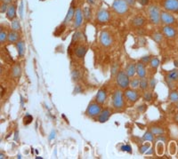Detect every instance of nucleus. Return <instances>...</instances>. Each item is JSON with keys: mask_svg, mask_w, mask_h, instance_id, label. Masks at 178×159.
<instances>
[{"mask_svg": "<svg viewBox=\"0 0 178 159\" xmlns=\"http://www.w3.org/2000/svg\"><path fill=\"white\" fill-rule=\"evenodd\" d=\"M147 13L149 20L153 25H159L160 23V13L161 11L159 6L155 5H151L147 8Z\"/></svg>", "mask_w": 178, "mask_h": 159, "instance_id": "obj_1", "label": "nucleus"}, {"mask_svg": "<svg viewBox=\"0 0 178 159\" xmlns=\"http://www.w3.org/2000/svg\"><path fill=\"white\" fill-rule=\"evenodd\" d=\"M125 96H124V93L121 91V89H119L117 91H115V93L112 95V107L115 109L118 110H121L122 108H125L126 102H125Z\"/></svg>", "mask_w": 178, "mask_h": 159, "instance_id": "obj_2", "label": "nucleus"}, {"mask_svg": "<svg viewBox=\"0 0 178 159\" xmlns=\"http://www.w3.org/2000/svg\"><path fill=\"white\" fill-rule=\"evenodd\" d=\"M116 83L119 89L126 90L129 87L130 84V78L125 72V70H119L116 76Z\"/></svg>", "mask_w": 178, "mask_h": 159, "instance_id": "obj_3", "label": "nucleus"}, {"mask_svg": "<svg viewBox=\"0 0 178 159\" xmlns=\"http://www.w3.org/2000/svg\"><path fill=\"white\" fill-rule=\"evenodd\" d=\"M111 8L116 13L119 15H124L128 12L129 5L125 0H113Z\"/></svg>", "mask_w": 178, "mask_h": 159, "instance_id": "obj_4", "label": "nucleus"}, {"mask_svg": "<svg viewBox=\"0 0 178 159\" xmlns=\"http://www.w3.org/2000/svg\"><path fill=\"white\" fill-rule=\"evenodd\" d=\"M102 105L97 103L96 101L95 102H91L87 108H86V115L91 118H96L100 113L102 112Z\"/></svg>", "mask_w": 178, "mask_h": 159, "instance_id": "obj_5", "label": "nucleus"}, {"mask_svg": "<svg viewBox=\"0 0 178 159\" xmlns=\"http://www.w3.org/2000/svg\"><path fill=\"white\" fill-rule=\"evenodd\" d=\"M125 99L129 101L130 103H136L140 99V94L136 89L133 88H127L124 92Z\"/></svg>", "mask_w": 178, "mask_h": 159, "instance_id": "obj_6", "label": "nucleus"}, {"mask_svg": "<svg viewBox=\"0 0 178 159\" xmlns=\"http://www.w3.org/2000/svg\"><path fill=\"white\" fill-rule=\"evenodd\" d=\"M160 22L163 23L164 25L173 26L174 24L176 23V19L172 13L162 11L160 13Z\"/></svg>", "mask_w": 178, "mask_h": 159, "instance_id": "obj_7", "label": "nucleus"}, {"mask_svg": "<svg viewBox=\"0 0 178 159\" xmlns=\"http://www.w3.org/2000/svg\"><path fill=\"white\" fill-rule=\"evenodd\" d=\"M99 40H100V43L101 45L103 46V47H106V48H109L113 44V39H112V37L108 31H102L100 33V37H99Z\"/></svg>", "mask_w": 178, "mask_h": 159, "instance_id": "obj_8", "label": "nucleus"}, {"mask_svg": "<svg viewBox=\"0 0 178 159\" xmlns=\"http://www.w3.org/2000/svg\"><path fill=\"white\" fill-rule=\"evenodd\" d=\"M110 13L107 9L101 8L97 11L96 16V22L98 23H106L110 21Z\"/></svg>", "mask_w": 178, "mask_h": 159, "instance_id": "obj_9", "label": "nucleus"}, {"mask_svg": "<svg viewBox=\"0 0 178 159\" xmlns=\"http://www.w3.org/2000/svg\"><path fill=\"white\" fill-rule=\"evenodd\" d=\"M162 5L166 12L178 13V0H164Z\"/></svg>", "mask_w": 178, "mask_h": 159, "instance_id": "obj_10", "label": "nucleus"}, {"mask_svg": "<svg viewBox=\"0 0 178 159\" xmlns=\"http://www.w3.org/2000/svg\"><path fill=\"white\" fill-rule=\"evenodd\" d=\"M84 15H83V11L80 7H77L75 10V14H74V19H73V24L74 28L76 29H79L80 27L83 25L84 22Z\"/></svg>", "mask_w": 178, "mask_h": 159, "instance_id": "obj_11", "label": "nucleus"}, {"mask_svg": "<svg viewBox=\"0 0 178 159\" xmlns=\"http://www.w3.org/2000/svg\"><path fill=\"white\" fill-rule=\"evenodd\" d=\"M161 32L164 35L165 38H169V39H173L176 37V29L171 25H164L161 28Z\"/></svg>", "mask_w": 178, "mask_h": 159, "instance_id": "obj_12", "label": "nucleus"}, {"mask_svg": "<svg viewBox=\"0 0 178 159\" xmlns=\"http://www.w3.org/2000/svg\"><path fill=\"white\" fill-rule=\"evenodd\" d=\"M75 10H76V8H75V6H74V1H73L72 4L70 5L67 14H66V17H65V19H64V21H63V22H62V25L66 27L73 21V19H74V14H75Z\"/></svg>", "mask_w": 178, "mask_h": 159, "instance_id": "obj_13", "label": "nucleus"}, {"mask_svg": "<svg viewBox=\"0 0 178 159\" xmlns=\"http://www.w3.org/2000/svg\"><path fill=\"white\" fill-rule=\"evenodd\" d=\"M146 19L142 15H136L131 20V24L134 28H143L146 25Z\"/></svg>", "mask_w": 178, "mask_h": 159, "instance_id": "obj_14", "label": "nucleus"}, {"mask_svg": "<svg viewBox=\"0 0 178 159\" xmlns=\"http://www.w3.org/2000/svg\"><path fill=\"white\" fill-rule=\"evenodd\" d=\"M111 111H110V108H103L102 110V112L100 113V115L96 118L97 122L99 123H105L107 122L108 120L110 119V118L111 117Z\"/></svg>", "mask_w": 178, "mask_h": 159, "instance_id": "obj_15", "label": "nucleus"}, {"mask_svg": "<svg viewBox=\"0 0 178 159\" xmlns=\"http://www.w3.org/2000/svg\"><path fill=\"white\" fill-rule=\"evenodd\" d=\"M125 72L127 74V76L129 78L135 77V75L136 73V62L134 61H128L126 66L125 68Z\"/></svg>", "mask_w": 178, "mask_h": 159, "instance_id": "obj_16", "label": "nucleus"}, {"mask_svg": "<svg viewBox=\"0 0 178 159\" xmlns=\"http://www.w3.org/2000/svg\"><path fill=\"white\" fill-rule=\"evenodd\" d=\"M87 46L85 45H78L74 49V54L77 58L83 59L87 53Z\"/></svg>", "mask_w": 178, "mask_h": 159, "instance_id": "obj_17", "label": "nucleus"}, {"mask_svg": "<svg viewBox=\"0 0 178 159\" xmlns=\"http://www.w3.org/2000/svg\"><path fill=\"white\" fill-rule=\"evenodd\" d=\"M5 16L9 21H13L14 19L17 18V5L16 3H13L9 5V8L7 12L5 13Z\"/></svg>", "mask_w": 178, "mask_h": 159, "instance_id": "obj_18", "label": "nucleus"}, {"mask_svg": "<svg viewBox=\"0 0 178 159\" xmlns=\"http://www.w3.org/2000/svg\"><path fill=\"white\" fill-rule=\"evenodd\" d=\"M136 74L138 78H146V75H147L146 65L144 63L141 62L140 61L136 62Z\"/></svg>", "mask_w": 178, "mask_h": 159, "instance_id": "obj_19", "label": "nucleus"}, {"mask_svg": "<svg viewBox=\"0 0 178 159\" xmlns=\"http://www.w3.org/2000/svg\"><path fill=\"white\" fill-rule=\"evenodd\" d=\"M107 99V92L104 89H100L96 95V101L97 103L102 105L105 103Z\"/></svg>", "mask_w": 178, "mask_h": 159, "instance_id": "obj_20", "label": "nucleus"}, {"mask_svg": "<svg viewBox=\"0 0 178 159\" xmlns=\"http://www.w3.org/2000/svg\"><path fill=\"white\" fill-rule=\"evenodd\" d=\"M16 49H17V53H18V57L19 58H22L25 54L26 52V46H25V42L23 40H19L16 44H15Z\"/></svg>", "mask_w": 178, "mask_h": 159, "instance_id": "obj_21", "label": "nucleus"}, {"mask_svg": "<svg viewBox=\"0 0 178 159\" xmlns=\"http://www.w3.org/2000/svg\"><path fill=\"white\" fill-rule=\"evenodd\" d=\"M166 80H168L170 82H177L178 81V69L177 68H174L170 71L167 72L166 76Z\"/></svg>", "mask_w": 178, "mask_h": 159, "instance_id": "obj_22", "label": "nucleus"}, {"mask_svg": "<svg viewBox=\"0 0 178 159\" xmlns=\"http://www.w3.org/2000/svg\"><path fill=\"white\" fill-rule=\"evenodd\" d=\"M19 40H21V36L19 32L11 30L8 32V42L10 44H16Z\"/></svg>", "mask_w": 178, "mask_h": 159, "instance_id": "obj_23", "label": "nucleus"}, {"mask_svg": "<svg viewBox=\"0 0 178 159\" xmlns=\"http://www.w3.org/2000/svg\"><path fill=\"white\" fill-rule=\"evenodd\" d=\"M83 11V15H84V19L86 21V22H90L91 19H92V9L90 7V5H85L82 9Z\"/></svg>", "mask_w": 178, "mask_h": 159, "instance_id": "obj_24", "label": "nucleus"}, {"mask_svg": "<svg viewBox=\"0 0 178 159\" xmlns=\"http://www.w3.org/2000/svg\"><path fill=\"white\" fill-rule=\"evenodd\" d=\"M151 39L153 40L155 43L160 44L163 42L164 40V35L162 34V32H159V31H154L151 35Z\"/></svg>", "mask_w": 178, "mask_h": 159, "instance_id": "obj_25", "label": "nucleus"}, {"mask_svg": "<svg viewBox=\"0 0 178 159\" xmlns=\"http://www.w3.org/2000/svg\"><path fill=\"white\" fill-rule=\"evenodd\" d=\"M11 29L14 31H17V32L22 31V25L18 18H15L13 21H11Z\"/></svg>", "mask_w": 178, "mask_h": 159, "instance_id": "obj_26", "label": "nucleus"}, {"mask_svg": "<svg viewBox=\"0 0 178 159\" xmlns=\"http://www.w3.org/2000/svg\"><path fill=\"white\" fill-rule=\"evenodd\" d=\"M150 67H151V69L153 70H157L160 64V60L158 56H154V57H151V61H150Z\"/></svg>", "mask_w": 178, "mask_h": 159, "instance_id": "obj_27", "label": "nucleus"}, {"mask_svg": "<svg viewBox=\"0 0 178 159\" xmlns=\"http://www.w3.org/2000/svg\"><path fill=\"white\" fill-rule=\"evenodd\" d=\"M151 133H153L155 136H159V135H162L166 133L164 128L160 127V126H151V129H150Z\"/></svg>", "mask_w": 178, "mask_h": 159, "instance_id": "obj_28", "label": "nucleus"}, {"mask_svg": "<svg viewBox=\"0 0 178 159\" xmlns=\"http://www.w3.org/2000/svg\"><path fill=\"white\" fill-rule=\"evenodd\" d=\"M139 88L142 91H146L149 88V78H140V86H139Z\"/></svg>", "mask_w": 178, "mask_h": 159, "instance_id": "obj_29", "label": "nucleus"}, {"mask_svg": "<svg viewBox=\"0 0 178 159\" xmlns=\"http://www.w3.org/2000/svg\"><path fill=\"white\" fill-rule=\"evenodd\" d=\"M168 100L173 103H178V91L172 90L168 94Z\"/></svg>", "mask_w": 178, "mask_h": 159, "instance_id": "obj_30", "label": "nucleus"}, {"mask_svg": "<svg viewBox=\"0 0 178 159\" xmlns=\"http://www.w3.org/2000/svg\"><path fill=\"white\" fill-rule=\"evenodd\" d=\"M12 75L14 78H20L22 75V68L20 65L16 64L12 68Z\"/></svg>", "mask_w": 178, "mask_h": 159, "instance_id": "obj_31", "label": "nucleus"}, {"mask_svg": "<svg viewBox=\"0 0 178 159\" xmlns=\"http://www.w3.org/2000/svg\"><path fill=\"white\" fill-rule=\"evenodd\" d=\"M142 140L143 141H150V142H152L154 141V134L151 133V131H147V132H145L144 134L143 135Z\"/></svg>", "mask_w": 178, "mask_h": 159, "instance_id": "obj_32", "label": "nucleus"}, {"mask_svg": "<svg viewBox=\"0 0 178 159\" xmlns=\"http://www.w3.org/2000/svg\"><path fill=\"white\" fill-rule=\"evenodd\" d=\"M130 88L133 89H138L140 86V78H135L133 77L132 79H130V84H129Z\"/></svg>", "mask_w": 178, "mask_h": 159, "instance_id": "obj_33", "label": "nucleus"}, {"mask_svg": "<svg viewBox=\"0 0 178 159\" xmlns=\"http://www.w3.org/2000/svg\"><path fill=\"white\" fill-rule=\"evenodd\" d=\"M7 41H8V32L5 31L4 28H2L0 31V42L2 45H4Z\"/></svg>", "mask_w": 178, "mask_h": 159, "instance_id": "obj_34", "label": "nucleus"}, {"mask_svg": "<svg viewBox=\"0 0 178 159\" xmlns=\"http://www.w3.org/2000/svg\"><path fill=\"white\" fill-rule=\"evenodd\" d=\"M164 149H165V145L164 142L162 141H158L157 145H156V150H157V154L159 156H162L164 154Z\"/></svg>", "mask_w": 178, "mask_h": 159, "instance_id": "obj_35", "label": "nucleus"}, {"mask_svg": "<svg viewBox=\"0 0 178 159\" xmlns=\"http://www.w3.org/2000/svg\"><path fill=\"white\" fill-rule=\"evenodd\" d=\"M152 99H153V94H152V91H144V93H143V100L145 101H148V102H150L152 101Z\"/></svg>", "mask_w": 178, "mask_h": 159, "instance_id": "obj_36", "label": "nucleus"}, {"mask_svg": "<svg viewBox=\"0 0 178 159\" xmlns=\"http://www.w3.org/2000/svg\"><path fill=\"white\" fill-rule=\"evenodd\" d=\"M150 147H151V142H150V141H148V142H146V143H143V145L139 147L140 153H141V154H145V152H146Z\"/></svg>", "mask_w": 178, "mask_h": 159, "instance_id": "obj_37", "label": "nucleus"}, {"mask_svg": "<svg viewBox=\"0 0 178 159\" xmlns=\"http://www.w3.org/2000/svg\"><path fill=\"white\" fill-rule=\"evenodd\" d=\"M82 37V33L80 31H76L72 37V40H71V45L75 44L76 42H79V40L80 39V38Z\"/></svg>", "mask_w": 178, "mask_h": 159, "instance_id": "obj_38", "label": "nucleus"}, {"mask_svg": "<svg viewBox=\"0 0 178 159\" xmlns=\"http://www.w3.org/2000/svg\"><path fill=\"white\" fill-rule=\"evenodd\" d=\"M156 85H157V81L155 79V78H154V77L150 78H149V88H150V90H151V91H153V90L155 89Z\"/></svg>", "mask_w": 178, "mask_h": 159, "instance_id": "obj_39", "label": "nucleus"}, {"mask_svg": "<svg viewBox=\"0 0 178 159\" xmlns=\"http://www.w3.org/2000/svg\"><path fill=\"white\" fill-rule=\"evenodd\" d=\"M168 148H169V154H170V155L173 156V155H175V154L176 153V148H177V147H176V144L175 143V141H172V142L169 144V147H168Z\"/></svg>", "mask_w": 178, "mask_h": 159, "instance_id": "obj_40", "label": "nucleus"}, {"mask_svg": "<svg viewBox=\"0 0 178 159\" xmlns=\"http://www.w3.org/2000/svg\"><path fill=\"white\" fill-rule=\"evenodd\" d=\"M32 121H33L32 116L29 115V114H27V115H25V117L23 118V124H24V125H29V124H30L32 123Z\"/></svg>", "mask_w": 178, "mask_h": 159, "instance_id": "obj_41", "label": "nucleus"}, {"mask_svg": "<svg viewBox=\"0 0 178 159\" xmlns=\"http://www.w3.org/2000/svg\"><path fill=\"white\" fill-rule=\"evenodd\" d=\"M9 5L10 4H7L5 2H2L1 3V5H0V12L2 13H5L7 12L8 8H9Z\"/></svg>", "mask_w": 178, "mask_h": 159, "instance_id": "obj_42", "label": "nucleus"}, {"mask_svg": "<svg viewBox=\"0 0 178 159\" xmlns=\"http://www.w3.org/2000/svg\"><path fill=\"white\" fill-rule=\"evenodd\" d=\"M151 55H145V56H143V57H141L139 61H140L141 62L144 63L145 65H147V64H149V63H150V61H151Z\"/></svg>", "mask_w": 178, "mask_h": 159, "instance_id": "obj_43", "label": "nucleus"}, {"mask_svg": "<svg viewBox=\"0 0 178 159\" xmlns=\"http://www.w3.org/2000/svg\"><path fill=\"white\" fill-rule=\"evenodd\" d=\"M120 149H121L122 151H126V152L129 153V154H131V153H132V147H131V146H130L129 144H126V145L121 146Z\"/></svg>", "mask_w": 178, "mask_h": 159, "instance_id": "obj_44", "label": "nucleus"}, {"mask_svg": "<svg viewBox=\"0 0 178 159\" xmlns=\"http://www.w3.org/2000/svg\"><path fill=\"white\" fill-rule=\"evenodd\" d=\"M19 16L22 20L23 19V0H21L20 6H19Z\"/></svg>", "mask_w": 178, "mask_h": 159, "instance_id": "obj_45", "label": "nucleus"}, {"mask_svg": "<svg viewBox=\"0 0 178 159\" xmlns=\"http://www.w3.org/2000/svg\"><path fill=\"white\" fill-rule=\"evenodd\" d=\"M119 66L118 64H114V66L111 68V76H117L118 72H119Z\"/></svg>", "mask_w": 178, "mask_h": 159, "instance_id": "obj_46", "label": "nucleus"}, {"mask_svg": "<svg viewBox=\"0 0 178 159\" xmlns=\"http://www.w3.org/2000/svg\"><path fill=\"white\" fill-rule=\"evenodd\" d=\"M156 140L158 141H162V142H166V141H167V139H166V137L165 136L164 134H162V135H159V136H157V138H156Z\"/></svg>", "mask_w": 178, "mask_h": 159, "instance_id": "obj_47", "label": "nucleus"}, {"mask_svg": "<svg viewBox=\"0 0 178 159\" xmlns=\"http://www.w3.org/2000/svg\"><path fill=\"white\" fill-rule=\"evenodd\" d=\"M83 92V89L82 87H81V85L80 84H77L76 86H75V89H74V93H80Z\"/></svg>", "mask_w": 178, "mask_h": 159, "instance_id": "obj_48", "label": "nucleus"}, {"mask_svg": "<svg viewBox=\"0 0 178 159\" xmlns=\"http://www.w3.org/2000/svg\"><path fill=\"white\" fill-rule=\"evenodd\" d=\"M125 1H126V2L127 3V5H128L129 6H131V7L135 6L137 2V0H125Z\"/></svg>", "mask_w": 178, "mask_h": 159, "instance_id": "obj_49", "label": "nucleus"}, {"mask_svg": "<svg viewBox=\"0 0 178 159\" xmlns=\"http://www.w3.org/2000/svg\"><path fill=\"white\" fill-rule=\"evenodd\" d=\"M137 2L142 5V6H145L149 4V0H137Z\"/></svg>", "mask_w": 178, "mask_h": 159, "instance_id": "obj_50", "label": "nucleus"}, {"mask_svg": "<svg viewBox=\"0 0 178 159\" xmlns=\"http://www.w3.org/2000/svg\"><path fill=\"white\" fill-rule=\"evenodd\" d=\"M146 108H147V106L146 105H140V106L138 107V110L141 112V113H143V112H144L145 110H146Z\"/></svg>", "mask_w": 178, "mask_h": 159, "instance_id": "obj_51", "label": "nucleus"}, {"mask_svg": "<svg viewBox=\"0 0 178 159\" xmlns=\"http://www.w3.org/2000/svg\"><path fill=\"white\" fill-rule=\"evenodd\" d=\"M55 138V131H52L51 133H50V136H49L48 140H49V141H52V140H54Z\"/></svg>", "mask_w": 178, "mask_h": 159, "instance_id": "obj_52", "label": "nucleus"}, {"mask_svg": "<svg viewBox=\"0 0 178 159\" xmlns=\"http://www.w3.org/2000/svg\"><path fill=\"white\" fill-rule=\"evenodd\" d=\"M86 2H87V4L89 5H95L96 3V0H86Z\"/></svg>", "mask_w": 178, "mask_h": 159, "instance_id": "obj_53", "label": "nucleus"}, {"mask_svg": "<svg viewBox=\"0 0 178 159\" xmlns=\"http://www.w3.org/2000/svg\"><path fill=\"white\" fill-rule=\"evenodd\" d=\"M18 139H19V133H18V131H16L15 133H14V141H18Z\"/></svg>", "mask_w": 178, "mask_h": 159, "instance_id": "obj_54", "label": "nucleus"}, {"mask_svg": "<svg viewBox=\"0 0 178 159\" xmlns=\"http://www.w3.org/2000/svg\"><path fill=\"white\" fill-rule=\"evenodd\" d=\"M152 153H153V150H152L151 147H150V148L145 152V154H147V155H152Z\"/></svg>", "mask_w": 178, "mask_h": 159, "instance_id": "obj_55", "label": "nucleus"}, {"mask_svg": "<svg viewBox=\"0 0 178 159\" xmlns=\"http://www.w3.org/2000/svg\"><path fill=\"white\" fill-rule=\"evenodd\" d=\"M1 2H5L7 4H13V0H1Z\"/></svg>", "mask_w": 178, "mask_h": 159, "instance_id": "obj_56", "label": "nucleus"}, {"mask_svg": "<svg viewBox=\"0 0 178 159\" xmlns=\"http://www.w3.org/2000/svg\"><path fill=\"white\" fill-rule=\"evenodd\" d=\"M4 158H6V157H5V156L2 153V152H1V153H0V159H4Z\"/></svg>", "mask_w": 178, "mask_h": 159, "instance_id": "obj_57", "label": "nucleus"}, {"mask_svg": "<svg viewBox=\"0 0 178 159\" xmlns=\"http://www.w3.org/2000/svg\"><path fill=\"white\" fill-rule=\"evenodd\" d=\"M1 88H2V95H1V96L3 97V96H4V94H5V90H4V87H3V86H2Z\"/></svg>", "mask_w": 178, "mask_h": 159, "instance_id": "obj_58", "label": "nucleus"}, {"mask_svg": "<svg viewBox=\"0 0 178 159\" xmlns=\"http://www.w3.org/2000/svg\"><path fill=\"white\" fill-rule=\"evenodd\" d=\"M175 120H176V121L178 123V113L176 115V117H175Z\"/></svg>", "mask_w": 178, "mask_h": 159, "instance_id": "obj_59", "label": "nucleus"}, {"mask_svg": "<svg viewBox=\"0 0 178 159\" xmlns=\"http://www.w3.org/2000/svg\"><path fill=\"white\" fill-rule=\"evenodd\" d=\"M22 156H21L20 154H19V155L17 156V158H22Z\"/></svg>", "mask_w": 178, "mask_h": 159, "instance_id": "obj_60", "label": "nucleus"}, {"mask_svg": "<svg viewBox=\"0 0 178 159\" xmlns=\"http://www.w3.org/2000/svg\"><path fill=\"white\" fill-rule=\"evenodd\" d=\"M36 159H43V157H36Z\"/></svg>", "mask_w": 178, "mask_h": 159, "instance_id": "obj_61", "label": "nucleus"}, {"mask_svg": "<svg viewBox=\"0 0 178 159\" xmlns=\"http://www.w3.org/2000/svg\"><path fill=\"white\" fill-rule=\"evenodd\" d=\"M176 109H177L178 111V103H176Z\"/></svg>", "mask_w": 178, "mask_h": 159, "instance_id": "obj_62", "label": "nucleus"}]
</instances>
